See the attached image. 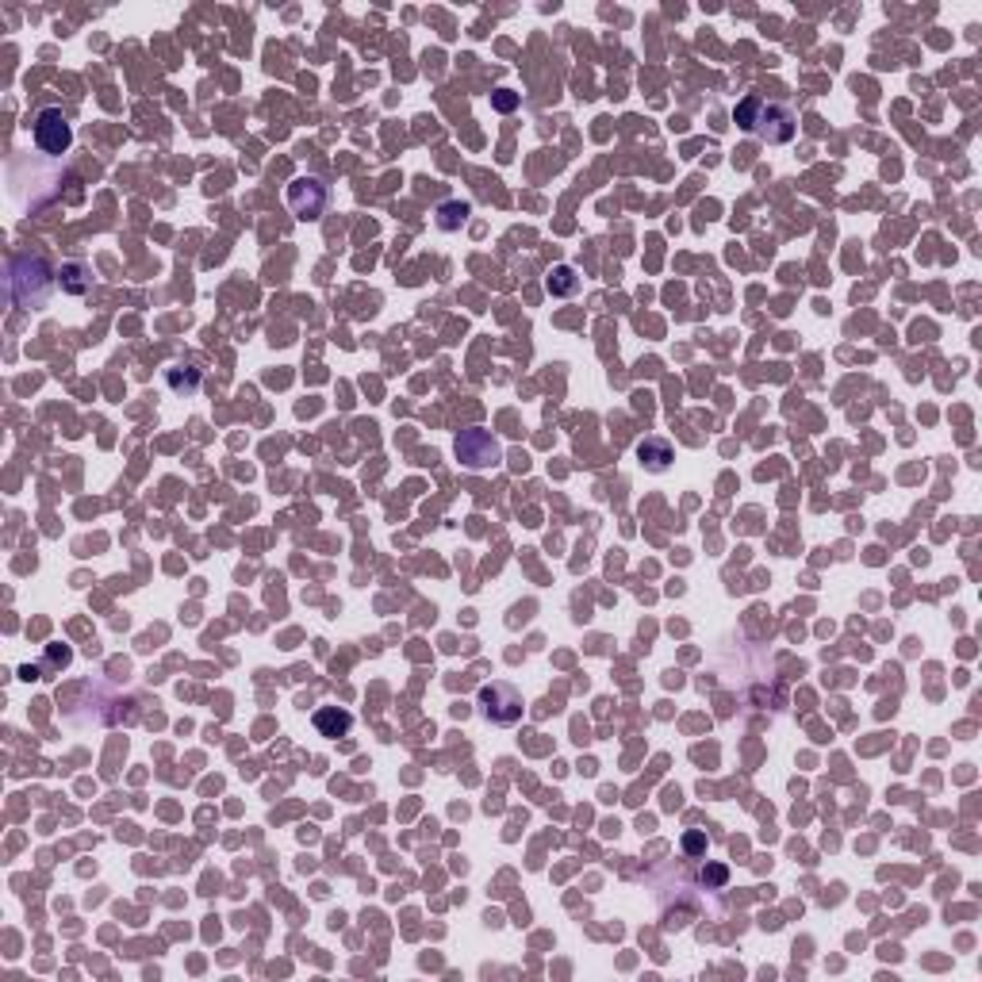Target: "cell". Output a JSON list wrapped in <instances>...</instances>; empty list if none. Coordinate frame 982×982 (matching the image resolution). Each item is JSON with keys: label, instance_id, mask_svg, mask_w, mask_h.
<instances>
[{"label": "cell", "instance_id": "cell-14", "mask_svg": "<svg viewBox=\"0 0 982 982\" xmlns=\"http://www.w3.org/2000/svg\"><path fill=\"white\" fill-rule=\"evenodd\" d=\"M683 852H687V856H702V852H706V833L702 829L683 833Z\"/></svg>", "mask_w": 982, "mask_h": 982}, {"label": "cell", "instance_id": "cell-1", "mask_svg": "<svg viewBox=\"0 0 982 982\" xmlns=\"http://www.w3.org/2000/svg\"><path fill=\"white\" fill-rule=\"evenodd\" d=\"M733 123L741 127L745 135L768 142V147H783V142H790L794 131H799V120H794V112H790L787 104H779V100L760 96V93H748V96L736 100Z\"/></svg>", "mask_w": 982, "mask_h": 982}, {"label": "cell", "instance_id": "cell-9", "mask_svg": "<svg viewBox=\"0 0 982 982\" xmlns=\"http://www.w3.org/2000/svg\"><path fill=\"white\" fill-rule=\"evenodd\" d=\"M58 281H62V288L69 296H85L93 288V272H89L85 262H66L62 272H58Z\"/></svg>", "mask_w": 982, "mask_h": 982}, {"label": "cell", "instance_id": "cell-3", "mask_svg": "<svg viewBox=\"0 0 982 982\" xmlns=\"http://www.w3.org/2000/svg\"><path fill=\"white\" fill-rule=\"evenodd\" d=\"M453 450H457V460L465 469L472 472H487V469H495L503 465V442L499 438H491L487 430H460L457 442H453Z\"/></svg>", "mask_w": 982, "mask_h": 982}, {"label": "cell", "instance_id": "cell-2", "mask_svg": "<svg viewBox=\"0 0 982 982\" xmlns=\"http://www.w3.org/2000/svg\"><path fill=\"white\" fill-rule=\"evenodd\" d=\"M54 288V269L47 265V257L39 254H16L8 262V292L16 299V308H42L50 299Z\"/></svg>", "mask_w": 982, "mask_h": 982}, {"label": "cell", "instance_id": "cell-13", "mask_svg": "<svg viewBox=\"0 0 982 982\" xmlns=\"http://www.w3.org/2000/svg\"><path fill=\"white\" fill-rule=\"evenodd\" d=\"M699 879H702V887H726V879H729V871L721 868V863H706V868L699 871Z\"/></svg>", "mask_w": 982, "mask_h": 982}, {"label": "cell", "instance_id": "cell-10", "mask_svg": "<svg viewBox=\"0 0 982 982\" xmlns=\"http://www.w3.org/2000/svg\"><path fill=\"white\" fill-rule=\"evenodd\" d=\"M549 292H553V296H576V292H580V277H576V269L572 265H557L553 272H549Z\"/></svg>", "mask_w": 982, "mask_h": 982}, {"label": "cell", "instance_id": "cell-12", "mask_svg": "<svg viewBox=\"0 0 982 982\" xmlns=\"http://www.w3.org/2000/svg\"><path fill=\"white\" fill-rule=\"evenodd\" d=\"M165 384L173 388V392H184V396H192L196 388H200V369H169L165 372Z\"/></svg>", "mask_w": 982, "mask_h": 982}, {"label": "cell", "instance_id": "cell-5", "mask_svg": "<svg viewBox=\"0 0 982 982\" xmlns=\"http://www.w3.org/2000/svg\"><path fill=\"white\" fill-rule=\"evenodd\" d=\"M31 135H35V147L50 157H62L74 147V127H69L62 108H42L31 123Z\"/></svg>", "mask_w": 982, "mask_h": 982}, {"label": "cell", "instance_id": "cell-8", "mask_svg": "<svg viewBox=\"0 0 982 982\" xmlns=\"http://www.w3.org/2000/svg\"><path fill=\"white\" fill-rule=\"evenodd\" d=\"M638 457L648 472H664L675 460V450H672V442H664V438H645L638 445Z\"/></svg>", "mask_w": 982, "mask_h": 982}, {"label": "cell", "instance_id": "cell-15", "mask_svg": "<svg viewBox=\"0 0 982 982\" xmlns=\"http://www.w3.org/2000/svg\"><path fill=\"white\" fill-rule=\"evenodd\" d=\"M491 104H495L499 112H514V108H518V93L499 89V93H491Z\"/></svg>", "mask_w": 982, "mask_h": 982}, {"label": "cell", "instance_id": "cell-6", "mask_svg": "<svg viewBox=\"0 0 982 982\" xmlns=\"http://www.w3.org/2000/svg\"><path fill=\"white\" fill-rule=\"evenodd\" d=\"M326 204H330V192L319 177H296L288 184V208H292L296 219H303V223L323 219Z\"/></svg>", "mask_w": 982, "mask_h": 982}, {"label": "cell", "instance_id": "cell-11", "mask_svg": "<svg viewBox=\"0 0 982 982\" xmlns=\"http://www.w3.org/2000/svg\"><path fill=\"white\" fill-rule=\"evenodd\" d=\"M469 211H472V204H465V200H450V204L438 208V227L442 230H457L460 223L469 219Z\"/></svg>", "mask_w": 982, "mask_h": 982}, {"label": "cell", "instance_id": "cell-7", "mask_svg": "<svg viewBox=\"0 0 982 982\" xmlns=\"http://www.w3.org/2000/svg\"><path fill=\"white\" fill-rule=\"evenodd\" d=\"M311 721H315V729H319L323 736H345V733L353 729V714L342 710V706H319Z\"/></svg>", "mask_w": 982, "mask_h": 982}, {"label": "cell", "instance_id": "cell-4", "mask_svg": "<svg viewBox=\"0 0 982 982\" xmlns=\"http://www.w3.org/2000/svg\"><path fill=\"white\" fill-rule=\"evenodd\" d=\"M476 706H480V714L491 721V726H514V721L522 718V695H518L511 683H503V680L484 683Z\"/></svg>", "mask_w": 982, "mask_h": 982}]
</instances>
